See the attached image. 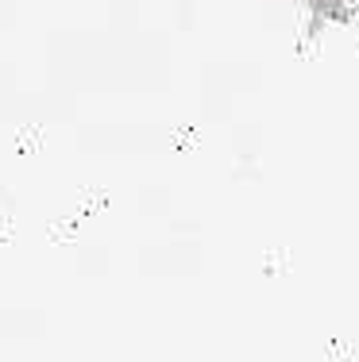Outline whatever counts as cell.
I'll return each mask as SVG.
<instances>
[{"mask_svg":"<svg viewBox=\"0 0 359 362\" xmlns=\"http://www.w3.org/2000/svg\"><path fill=\"white\" fill-rule=\"evenodd\" d=\"M355 8H359V0H309L313 23H344V20H352Z\"/></svg>","mask_w":359,"mask_h":362,"instance_id":"obj_1","label":"cell"}]
</instances>
